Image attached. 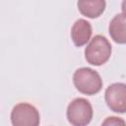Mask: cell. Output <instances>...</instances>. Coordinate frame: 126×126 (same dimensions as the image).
Masks as SVG:
<instances>
[{
	"mask_svg": "<svg viewBox=\"0 0 126 126\" xmlns=\"http://www.w3.org/2000/svg\"><path fill=\"white\" fill-rule=\"evenodd\" d=\"M73 83L76 89L87 95L97 94L102 88V79L99 74L89 67H82L75 71Z\"/></svg>",
	"mask_w": 126,
	"mask_h": 126,
	"instance_id": "6da1fadb",
	"label": "cell"
},
{
	"mask_svg": "<svg viewBox=\"0 0 126 126\" xmlns=\"http://www.w3.org/2000/svg\"><path fill=\"white\" fill-rule=\"evenodd\" d=\"M111 44L109 40L100 34L94 35L85 48V58L88 63L94 66L103 65L111 56Z\"/></svg>",
	"mask_w": 126,
	"mask_h": 126,
	"instance_id": "7a4b0ae2",
	"label": "cell"
},
{
	"mask_svg": "<svg viewBox=\"0 0 126 126\" xmlns=\"http://www.w3.org/2000/svg\"><path fill=\"white\" fill-rule=\"evenodd\" d=\"M94 110L91 102L84 97L73 99L66 111L67 119L73 126H87L93 118Z\"/></svg>",
	"mask_w": 126,
	"mask_h": 126,
	"instance_id": "3957f363",
	"label": "cell"
},
{
	"mask_svg": "<svg viewBox=\"0 0 126 126\" xmlns=\"http://www.w3.org/2000/svg\"><path fill=\"white\" fill-rule=\"evenodd\" d=\"M11 122L13 126H38L39 112L32 104L20 102L11 111Z\"/></svg>",
	"mask_w": 126,
	"mask_h": 126,
	"instance_id": "277c9868",
	"label": "cell"
},
{
	"mask_svg": "<svg viewBox=\"0 0 126 126\" xmlns=\"http://www.w3.org/2000/svg\"><path fill=\"white\" fill-rule=\"evenodd\" d=\"M104 98L107 106L114 112L124 113L126 111V85L114 83L106 88Z\"/></svg>",
	"mask_w": 126,
	"mask_h": 126,
	"instance_id": "5b68a950",
	"label": "cell"
},
{
	"mask_svg": "<svg viewBox=\"0 0 126 126\" xmlns=\"http://www.w3.org/2000/svg\"><path fill=\"white\" fill-rule=\"evenodd\" d=\"M92 25L85 19L77 20L71 29V38L76 46L85 45L92 36Z\"/></svg>",
	"mask_w": 126,
	"mask_h": 126,
	"instance_id": "8992f818",
	"label": "cell"
},
{
	"mask_svg": "<svg viewBox=\"0 0 126 126\" xmlns=\"http://www.w3.org/2000/svg\"><path fill=\"white\" fill-rule=\"evenodd\" d=\"M109 34L111 38L119 44L126 42V16L125 13H119L114 16L109 24Z\"/></svg>",
	"mask_w": 126,
	"mask_h": 126,
	"instance_id": "52a82bcc",
	"label": "cell"
},
{
	"mask_svg": "<svg viewBox=\"0 0 126 126\" xmlns=\"http://www.w3.org/2000/svg\"><path fill=\"white\" fill-rule=\"evenodd\" d=\"M105 5L104 0H81L77 3L81 14L91 19L99 17L103 13Z\"/></svg>",
	"mask_w": 126,
	"mask_h": 126,
	"instance_id": "ba28073f",
	"label": "cell"
},
{
	"mask_svg": "<svg viewBox=\"0 0 126 126\" xmlns=\"http://www.w3.org/2000/svg\"><path fill=\"white\" fill-rule=\"evenodd\" d=\"M101 126H126V124L124 119L121 117L108 116L103 120V122L101 123Z\"/></svg>",
	"mask_w": 126,
	"mask_h": 126,
	"instance_id": "9c48e42d",
	"label": "cell"
}]
</instances>
